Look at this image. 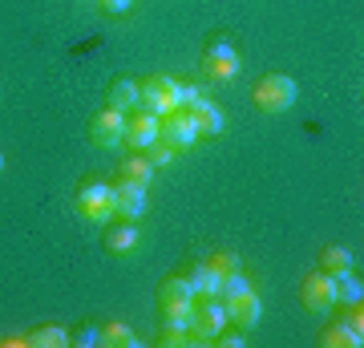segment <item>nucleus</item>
<instances>
[{
    "mask_svg": "<svg viewBox=\"0 0 364 348\" xmlns=\"http://www.w3.org/2000/svg\"><path fill=\"white\" fill-rule=\"evenodd\" d=\"M142 110L154 117H166L174 110H182V85L170 73H150L142 81Z\"/></svg>",
    "mask_w": 364,
    "mask_h": 348,
    "instance_id": "obj_1",
    "label": "nucleus"
},
{
    "mask_svg": "<svg viewBox=\"0 0 364 348\" xmlns=\"http://www.w3.org/2000/svg\"><path fill=\"white\" fill-rule=\"evenodd\" d=\"M299 97V85L287 73H267V78L255 85V105H259L263 114H284V110H291Z\"/></svg>",
    "mask_w": 364,
    "mask_h": 348,
    "instance_id": "obj_2",
    "label": "nucleus"
},
{
    "mask_svg": "<svg viewBox=\"0 0 364 348\" xmlns=\"http://www.w3.org/2000/svg\"><path fill=\"white\" fill-rule=\"evenodd\" d=\"M77 215L85 223H109L114 219V186H105V182H85L77 191Z\"/></svg>",
    "mask_w": 364,
    "mask_h": 348,
    "instance_id": "obj_3",
    "label": "nucleus"
},
{
    "mask_svg": "<svg viewBox=\"0 0 364 348\" xmlns=\"http://www.w3.org/2000/svg\"><path fill=\"white\" fill-rule=\"evenodd\" d=\"M299 300H304V308L316 312V316H324L332 304H336V280L328 275V271L316 268L304 284H299Z\"/></svg>",
    "mask_w": 364,
    "mask_h": 348,
    "instance_id": "obj_4",
    "label": "nucleus"
},
{
    "mask_svg": "<svg viewBox=\"0 0 364 348\" xmlns=\"http://www.w3.org/2000/svg\"><path fill=\"white\" fill-rule=\"evenodd\" d=\"M223 328H227V308H223L219 300H195L191 336H195V340H219Z\"/></svg>",
    "mask_w": 364,
    "mask_h": 348,
    "instance_id": "obj_5",
    "label": "nucleus"
},
{
    "mask_svg": "<svg viewBox=\"0 0 364 348\" xmlns=\"http://www.w3.org/2000/svg\"><path fill=\"white\" fill-rule=\"evenodd\" d=\"M90 138H93V146H102V150H117V146H126V114H117V110L105 105L102 114H93Z\"/></svg>",
    "mask_w": 364,
    "mask_h": 348,
    "instance_id": "obj_6",
    "label": "nucleus"
},
{
    "mask_svg": "<svg viewBox=\"0 0 364 348\" xmlns=\"http://www.w3.org/2000/svg\"><path fill=\"white\" fill-rule=\"evenodd\" d=\"M198 138H203V134L195 130V122H191V114H186V110L166 114V117H162V126H158V142H166L170 150H191Z\"/></svg>",
    "mask_w": 364,
    "mask_h": 348,
    "instance_id": "obj_7",
    "label": "nucleus"
},
{
    "mask_svg": "<svg viewBox=\"0 0 364 348\" xmlns=\"http://www.w3.org/2000/svg\"><path fill=\"white\" fill-rule=\"evenodd\" d=\"M158 308H162V316H191L195 312V292L186 284V275L162 280V288H158Z\"/></svg>",
    "mask_w": 364,
    "mask_h": 348,
    "instance_id": "obj_8",
    "label": "nucleus"
},
{
    "mask_svg": "<svg viewBox=\"0 0 364 348\" xmlns=\"http://www.w3.org/2000/svg\"><path fill=\"white\" fill-rule=\"evenodd\" d=\"M203 69H207V78H215V81H231V78H239V53L227 45V41H215L207 49V57H203Z\"/></svg>",
    "mask_w": 364,
    "mask_h": 348,
    "instance_id": "obj_9",
    "label": "nucleus"
},
{
    "mask_svg": "<svg viewBox=\"0 0 364 348\" xmlns=\"http://www.w3.org/2000/svg\"><path fill=\"white\" fill-rule=\"evenodd\" d=\"M227 320L231 324H239L243 332H251V328H259V320H263V300L255 296V292H239V296H231L227 300Z\"/></svg>",
    "mask_w": 364,
    "mask_h": 348,
    "instance_id": "obj_10",
    "label": "nucleus"
},
{
    "mask_svg": "<svg viewBox=\"0 0 364 348\" xmlns=\"http://www.w3.org/2000/svg\"><path fill=\"white\" fill-rule=\"evenodd\" d=\"M158 126H162V117L146 114V110L126 114V142H130V150H146V146H154L158 142Z\"/></svg>",
    "mask_w": 364,
    "mask_h": 348,
    "instance_id": "obj_11",
    "label": "nucleus"
},
{
    "mask_svg": "<svg viewBox=\"0 0 364 348\" xmlns=\"http://www.w3.org/2000/svg\"><path fill=\"white\" fill-rule=\"evenodd\" d=\"M146 211V186H138V182H126L117 179L114 186V215H122V219H142Z\"/></svg>",
    "mask_w": 364,
    "mask_h": 348,
    "instance_id": "obj_12",
    "label": "nucleus"
},
{
    "mask_svg": "<svg viewBox=\"0 0 364 348\" xmlns=\"http://www.w3.org/2000/svg\"><path fill=\"white\" fill-rule=\"evenodd\" d=\"M186 114H191V122H195L198 134H207V138H215V134H223V110L210 97H195L191 105H182Z\"/></svg>",
    "mask_w": 364,
    "mask_h": 348,
    "instance_id": "obj_13",
    "label": "nucleus"
},
{
    "mask_svg": "<svg viewBox=\"0 0 364 348\" xmlns=\"http://www.w3.org/2000/svg\"><path fill=\"white\" fill-rule=\"evenodd\" d=\"M109 110H117V114H134V110H142V81L117 78L114 85H109Z\"/></svg>",
    "mask_w": 364,
    "mask_h": 348,
    "instance_id": "obj_14",
    "label": "nucleus"
},
{
    "mask_svg": "<svg viewBox=\"0 0 364 348\" xmlns=\"http://www.w3.org/2000/svg\"><path fill=\"white\" fill-rule=\"evenodd\" d=\"M186 284H191L195 300H219L223 296V280L210 271V263H191V271H186Z\"/></svg>",
    "mask_w": 364,
    "mask_h": 348,
    "instance_id": "obj_15",
    "label": "nucleus"
},
{
    "mask_svg": "<svg viewBox=\"0 0 364 348\" xmlns=\"http://www.w3.org/2000/svg\"><path fill=\"white\" fill-rule=\"evenodd\" d=\"M320 344H324V348H360L364 344V332L340 320V324H332V328L320 332Z\"/></svg>",
    "mask_w": 364,
    "mask_h": 348,
    "instance_id": "obj_16",
    "label": "nucleus"
},
{
    "mask_svg": "<svg viewBox=\"0 0 364 348\" xmlns=\"http://www.w3.org/2000/svg\"><path fill=\"white\" fill-rule=\"evenodd\" d=\"M158 344H166V348L195 344V336H191V316H166L162 332H158Z\"/></svg>",
    "mask_w": 364,
    "mask_h": 348,
    "instance_id": "obj_17",
    "label": "nucleus"
},
{
    "mask_svg": "<svg viewBox=\"0 0 364 348\" xmlns=\"http://www.w3.org/2000/svg\"><path fill=\"white\" fill-rule=\"evenodd\" d=\"M105 243H109V251H117V255H134L142 239H138V227H134L130 219H122V227H109Z\"/></svg>",
    "mask_w": 364,
    "mask_h": 348,
    "instance_id": "obj_18",
    "label": "nucleus"
},
{
    "mask_svg": "<svg viewBox=\"0 0 364 348\" xmlns=\"http://www.w3.org/2000/svg\"><path fill=\"white\" fill-rule=\"evenodd\" d=\"M320 271H328L332 280L344 275V271H352V251L348 247H324L320 251Z\"/></svg>",
    "mask_w": 364,
    "mask_h": 348,
    "instance_id": "obj_19",
    "label": "nucleus"
},
{
    "mask_svg": "<svg viewBox=\"0 0 364 348\" xmlns=\"http://www.w3.org/2000/svg\"><path fill=\"white\" fill-rule=\"evenodd\" d=\"M25 344H33V348H65L69 344V328L45 324V328H37L33 336H25Z\"/></svg>",
    "mask_w": 364,
    "mask_h": 348,
    "instance_id": "obj_20",
    "label": "nucleus"
},
{
    "mask_svg": "<svg viewBox=\"0 0 364 348\" xmlns=\"http://www.w3.org/2000/svg\"><path fill=\"white\" fill-rule=\"evenodd\" d=\"M102 344H114V348H134L138 344V332H134L126 320H109L102 324Z\"/></svg>",
    "mask_w": 364,
    "mask_h": 348,
    "instance_id": "obj_21",
    "label": "nucleus"
},
{
    "mask_svg": "<svg viewBox=\"0 0 364 348\" xmlns=\"http://www.w3.org/2000/svg\"><path fill=\"white\" fill-rule=\"evenodd\" d=\"M122 179H126V182H138V186H150V179H154V167H150V158L130 154L126 162H122Z\"/></svg>",
    "mask_w": 364,
    "mask_h": 348,
    "instance_id": "obj_22",
    "label": "nucleus"
},
{
    "mask_svg": "<svg viewBox=\"0 0 364 348\" xmlns=\"http://www.w3.org/2000/svg\"><path fill=\"white\" fill-rule=\"evenodd\" d=\"M360 296H364V284L352 275V271L336 275V304H360Z\"/></svg>",
    "mask_w": 364,
    "mask_h": 348,
    "instance_id": "obj_23",
    "label": "nucleus"
},
{
    "mask_svg": "<svg viewBox=\"0 0 364 348\" xmlns=\"http://www.w3.org/2000/svg\"><path fill=\"white\" fill-rule=\"evenodd\" d=\"M207 263H210V271H215L219 280H223V275H231V271H243V259L235 255V251H215Z\"/></svg>",
    "mask_w": 364,
    "mask_h": 348,
    "instance_id": "obj_24",
    "label": "nucleus"
},
{
    "mask_svg": "<svg viewBox=\"0 0 364 348\" xmlns=\"http://www.w3.org/2000/svg\"><path fill=\"white\" fill-rule=\"evenodd\" d=\"M69 344H81V348L102 344V328H97V324H85V328H77V332H69Z\"/></svg>",
    "mask_w": 364,
    "mask_h": 348,
    "instance_id": "obj_25",
    "label": "nucleus"
},
{
    "mask_svg": "<svg viewBox=\"0 0 364 348\" xmlns=\"http://www.w3.org/2000/svg\"><path fill=\"white\" fill-rule=\"evenodd\" d=\"M146 150H150V154H146V158H150V167H170V162H174V154H178V150H170V146L166 142H154V146H146Z\"/></svg>",
    "mask_w": 364,
    "mask_h": 348,
    "instance_id": "obj_26",
    "label": "nucleus"
},
{
    "mask_svg": "<svg viewBox=\"0 0 364 348\" xmlns=\"http://www.w3.org/2000/svg\"><path fill=\"white\" fill-rule=\"evenodd\" d=\"M247 275L243 271H231V275H223V296L231 300V296H239V292H247Z\"/></svg>",
    "mask_w": 364,
    "mask_h": 348,
    "instance_id": "obj_27",
    "label": "nucleus"
},
{
    "mask_svg": "<svg viewBox=\"0 0 364 348\" xmlns=\"http://www.w3.org/2000/svg\"><path fill=\"white\" fill-rule=\"evenodd\" d=\"M97 4H102L105 13H114V16H122V13H130L134 9V0H97Z\"/></svg>",
    "mask_w": 364,
    "mask_h": 348,
    "instance_id": "obj_28",
    "label": "nucleus"
},
{
    "mask_svg": "<svg viewBox=\"0 0 364 348\" xmlns=\"http://www.w3.org/2000/svg\"><path fill=\"white\" fill-rule=\"evenodd\" d=\"M219 336H223L227 348H243V328H239V332H219Z\"/></svg>",
    "mask_w": 364,
    "mask_h": 348,
    "instance_id": "obj_29",
    "label": "nucleus"
},
{
    "mask_svg": "<svg viewBox=\"0 0 364 348\" xmlns=\"http://www.w3.org/2000/svg\"><path fill=\"white\" fill-rule=\"evenodd\" d=\"M0 170H4V154H0Z\"/></svg>",
    "mask_w": 364,
    "mask_h": 348,
    "instance_id": "obj_30",
    "label": "nucleus"
}]
</instances>
